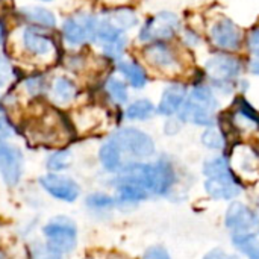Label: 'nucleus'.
<instances>
[{"mask_svg":"<svg viewBox=\"0 0 259 259\" xmlns=\"http://www.w3.org/2000/svg\"><path fill=\"white\" fill-rule=\"evenodd\" d=\"M114 181L135 184L152 197H165L168 196L178 181L175 165L167 158H158L153 162L147 161H132L127 162L117 175Z\"/></svg>","mask_w":259,"mask_h":259,"instance_id":"obj_1","label":"nucleus"},{"mask_svg":"<svg viewBox=\"0 0 259 259\" xmlns=\"http://www.w3.org/2000/svg\"><path fill=\"white\" fill-rule=\"evenodd\" d=\"M219 99L211 87L196 85L188 91V97L178 114V118L184 123H191L202 127L215 126V117L219 111Z\"/></svg>","mask_w":259,"mask_h":259,"instance_id":"obj_2","label":"nucleus"},{"mask_svg":"<svg viewBox=\"0 0 259 259\" xmlns=\"http://www.w3.org/2000/svg\"><path fill=\"white\" fill-rule=\"evenodd\" d=\"M26 134L33 143L44 146H61L71 138V127L59 112L49 111L33 120L27 126Z\"/></svg>","mask_w":259,"mask_h":259,"instance_id":"obj_3","label":"nucleus"},{"mask_svg":"<svg viewBox=\"0 0 259 259\" xmlns=\"http://www.w3.org/2000/svg\"><path fill=\"white\" fill-rule=\"evenodd\" d=\"M109 140H112L118 146L123 156L126 155L132 158V161H146L152 158L156 152V144L153 138L138 127H120L109 137Z\"/></svg>","mask_w":259,"mask_h":259,"instance_id":"obj_4","label":"nucleus"},{"mask_svg":"<svg viewBox=\"0 0 259 259\" xmlns=\"http://www.w3.org/2000/svg\"><path fill=\"white\" fill-rule=\"evenodd\" d=\"M44 241L62 255L71 253L77 246V226L76 222L67 215H56L50 219L41 229Z\"/></svg>","mask_w":259,"mask_h":259,"instance_id":"obj_5","label":"nucleus"},{"mask_svg":"<svg viewBox=\"0 0 259 259\" xmlns=\"http://www.w3.org/2000/svg\"><path fill=\"white\" fill-rule=\"evenodd\" d=\"M97 26H99V18L96 15L80 11L71 14L64 20L61 26V33L64 41L70 47H80L96 39Z\"/></svg>","mask_w":259,"mask_h":259,"instance_id":"obj_6","label":"nucleus"},{"mask_svg":"<svg viewBox=\"0 0 259 259\" xmlns=\"http://www.w3.org/2000/svg\"><path fill=\"white\" fill-rule=\"evenodd\" d=\"M47 29L26 24L20 32V41L23 50L33 59L41 62H55L58 59V46L55 39L46 33Z\"/></svg>","mask_w":259,"mask_h":259,"instance_id":"obj_7","label":"nucleus"},{"mask_svg":"<svg viewBox=\"0 0 259 259\" xmlns=\"http://www.w3.org/2000/svg\"><path fill=\"white\" fill-rule=\"evenodd\" d=\"M181 30V18L178 14L170 11H161L141 26L138 32V39L144 44L150 42H167L168 39L175 38Z\"/></svg>","mask_w":259,"mask_h":259,"instance_id":"obj_8","label":"nucleus"},{"mask_svg":"<svg viewBox=\"0 0 259 259\" xmlns=\"http://www.w3.org/2000/svg\"><path fill=\"white\" fill-rule=\"evenodd\" d=\"M205 71L214 87L220 88L223 91V87L231 85L243 71V64L238 58L228 52H220L212 55L206 64Z\"/></svg>","mask_w":259,"mask_h":259,"instance_id":"obj_9","label":"nucleus"},{"mask_svg":"<svg viewBox=\"0 0 259 259\" xmlns=\"http://www.w3.org/2000/svg\"><path fill=\"white\" fill-rule=\"evenodd\" d=\"M211 44L220 52H238L244 42L243 29L228 17L215 20L209 27Z\"/></svg>","mask_w":259,"mask_h":259,"instance_id":"obj_10","label":"nucleus"},{"mask_svg":"<svg viewBox=\"0 0 259 259\" xmlns=\"http://www.w3.org/2000/svg\"><path fill=\"white\" fill-rule=\"evenodd\" d=\"M225 228L231 234H249L259 231V211L255 208L234 200L225 214Z\"/></svg>","mask_w":259,"mask_h":259,"instance_id":"obj_11","label":"nucleus"},{"mask_svg":"<svg viewBox=\"0 0 259 259\" xmlns=\"http://www.w3.org/2000/svg\"><path fill=\"white\" fill-rule=\"evenodd\" d=\"M94 42H97L100 46L103 55L108 59L118 62L121 59V56L124 55V50L127 46V36H126V32L115 27L108 20L102 18V20H99Z\"/></svg>","mask_w":259,"mask_h":259,"instance_id":"obj_12","label":"nucleus"},{"mask_svg":"<svg viewBox=\"0 0 259 259\" xmlns=\"http://www.w3.org/2000/svg\"><path fill=\"white\" fill-rule=\"evenodd\" d=\"M39 187L55 200L74 203L80 197V185L70 176L62 173H46L39 178Z\"/></svg>","mask_w":259,"mask_h":259,"instance_id":"obj_13","label":"nucleus"},{"mask_svg":"<svg viewBox=\"0 0 259 259\" xmlns=\"http://www.w3.org/2000/svg\"><path fill=\"white\" fill-rule=\"evenodd\" d=\"M24 171V155L21 149L8 141H0V178L6 187L20 184Z\"/></svg>","mask_w":259,"mask_h":259,"instance_id":"obj_14","label":"nucleus"},{"mask_svg":"<svg viewBox=\"0 0 259 259\" xmlns=\"http://www.w3.org/2000/svg\"><path fill=\"white\" fill-rule=\"evenodd\" d=\"M143 58L150 67L165 74H178L182 71V62L176 52L167 42H150L143 49Z\"/></svg>","mask_w":259,"mask_h":259,"instance_id":"obj_15","label":"nucleus"},{"mask_svg":"<svg viewBox=\"0 0 259 259\" xmlns=\"http://www.w3.org/2000/svg\"><path fill=\"white\" fill-rule=\"evenodd\" d=\"M205 193L209 199L217 202H234L244 191V182L240 175L232 176H211L205 178Z\"/></svg>","mask_w":259,"mask_h":259,"instance_id":"obj_16","label":"nucleus"},{"mask_svg":"<svg viewBox=\"0 0 259 259\" xmlns=\"http://www.w3.org/2000/svg\"><path fill=\"white\" fill-rule=\"evenodd\" d=\"M188 97V88L184 83L175 82L170 83L161 94V100L156 106L158 114L164 117H173L178 115L182 109L185 100Z\"/></svg>","mask_w":259,"mask_h":259,"instance_id":"obj_17","label":"nucleus"},{"mask_svg":"<svg viewBox=\"0 0 259 259\" xmlns=\"http://www.w3.org/2000/svg\"><path fill=\"white\" fill-rule=\"evenodd\" d=\"M77 91L79 90L76 82L71 77L61 74L53 77L52 82H49L47 96L56 106H67L76 99Z\"/></svg>","mask_w":259,"mask_h":259,"instance_id":"obj_18","label":"nucleus"},{"mask_svg":"<svg viewBox=\"0 0 259 259\" xmlns=\"http://www.w3.org/2000/svg\"><path fill=\"white\" fill-rule=\"evenodd\" d=\"M235 131H259V112L243 97H238L231 115Z\"/></svg>","mask_w":259,"mask_h":259,"instance_id":"obj_19","label":"nucleus"},{"mask_svg":"<svg viewBox=\"0 0 259 259\" xmlns=\"http://www.w3.org/2000/svg\"><path fill=\"white\" fill-rule=\"evenodd\" d=\"M114 182V188H115V200H117V206L124 208V206H135L141 202L149 200L152 196L149 194V191H146L144 188L131 184V182H121V181H112Z\"/></svg>","mask_w":259,"mask_h":259,"instance_id":"obj_20","label":"nucleus"},{"mask_svg":"<svg viewBox=\"0 0 259 259\" xmlns=\"http://www.w3.org/2000/svg\"><path fill=\"white\" fill-rule=\"evenodd\" d=\"M18 15L29 24V26H36L41 29H53L56 27V15L42 6H35V5H29V6H23L18 9Z\"/></svg>","mask_w":259,"mask_h":259,"instance_id":"obj_21","label":"nucleus"},{"mask_svg":"<svg viewBox=\"0 0 259 259\" xmlns=\"http://www.w3.org/2000/svg\"><path fill=\"white\" fill-rule=\"evenodd\" d=\"M117 70L120 71V74L123 76L124 82L135 88V90H143L147 85L149 76L146 73V70L143 68L141 64H138L134 59H120L117 62Z\"/></svg>","mask_w":259,"mask_h":259,"instance_id":"obj_22","label":"nucleus"},{"mask_svg":"<svg viewBox=\"0 0 259 259\" xmlns=\"http://www.w3.org/2000/svg\"><path fill=\"white\" fill-rule=\"evenodd\" d=\"M99 161H100V165L103 167V170L108 173H112V175H117L126 165L121 150L112 140H108L100 146Z\"/></svg>","mask_w":259,"mask_h":259,"instance_id":"obj_23","label":"nucleus"},{"mask_svg":"<svg viewBox=\"0 0 259 259\" xmlns=\"http://www.w3.org/2000/svg\"><path fill=\"white\" fill-rule=\"evenodd\" d=\"M231 243L235 250L246 255L247 259H259L258 232L249 234H231Z\"/></svg>","mask_w":259,"mask_h":259,"instance_id":"obj_24","label":"nucleus"},{"mask_svg":"<svg viewBox=\"0 0 259 259\" xmlns=\"http://www.w3.org/2000/svg\"><path fill=\"white\" fill-rule=\"evenodd\" d=\"M103 18L123 32H127L138 26V15L131 8H115L109 12H105Z\"/></svg>","mask_w":259,"mask_h":259,"instance_id":"obj_25","label":"nucleus"},{"mask_svg":"<svg viewBox=\"0 0 259 259\" xmlns=\"http://www.w3.org/2000/svg\"><path fill=\"white\" fill-rule=\"evenodd\" d=\"M156 106L147 99H138L129 103L124 109V117L132 121H146L155 117Z\"/></svg>","mask_w":259,"mask_h":259,"instance_id":"obj_26","label":"nucleus"},{"mask_svg":"<svg viewBox=\"0 0 259 259\" xmlns=\"http://www.w3.org/2000/svg\"><path fill=\"white\" fill-rule=\"evenodd\" d=\"M105 93L115 105H124L129 100V90L126 82L115 76H109L105 80Z\"/></svg>","mask_w":259,"mask_h":259,"instance_id":"obj_27","label":"nucleus"},{"mask_svg":"<svg viewBox=\"0 0 259 259\" xmlns=\"http://www.w3.org/2000/svg\"><path fill=\"white\" fill-rule=\"evenodd\" d=\"M85 205L91 212L105 214L111 212L117 206V200L114 196L106 193H91L85 197Z\"/></svg>","mask_w":259,"mask_h":259,"instance_id":"obj_28","label":"nucleus"},{"mask_svg":"<svg viewBox=\"0 0 259 259\" xmlns=\"http://www.w3.org/2000/svg\"><path fill=\"white\" fill-rule=\"evenodd\" d=\"M202 144L209 149V150H215V152H222L225 150L226 144H228V138L223 129H219L217 126H209L205 129V132L202 134L200 138Z\"/></svg>","mask_w":259,"mask_h":259,"instance_id":"obj_29","label":"nucleus"},{"mask_svg":"<svg viewBox=\"0 0 259 259\" xmlns=\"http://www.w3.org/2000/svg\"><path fill=\"white\" fill-rule=\"evenodd\" d=\"M71 165V152L68 149H58L46 159V167L52 173H62Z\"/></svg>","mask_w":259,"mask_h":259,"instance_id":"obj_30","label":"nucleus"},{"mask_svg":"<svg viewBox=\"0 0 259 259\" xmlns=\"http://www.w3.org/2000/svg\"><path fill=\"white\" fill-rule=\"evenodd\" d=\"M62 256L46 241H32L27 246V259H62Z\"/></svg>","mask_w":259,"mask_h":259,"instance_id":"obj_31","label":"nucleus"},{"mask_svg":"<svg viewBox=\"0 0 259 259\" xmlns=\"http://www.w3.org/2000/svg\"><path fill=\"white\" fill-rule=\"evenodd\" d=\"M23 87L26 90V93L32 97H41L42 94H47L49 90V80L46 79V76L42 74H32L29 77L24 79Z\"/></svg>","mask_w":259,"mask_h":259,"instance_id":"obj_32","label":"nucleus"},{"mask_svg":"<svg viewBox=\"0 0 259 259\" xmlns=\"http://www.w3.org/2000/svg\"><path fill=\"white\" fill-rule=\"evenodd\" d=\"M14 79V68L9 58L0 50V90H5L11 85Z\"/></svg>","mask_w":259,"mask_h":259,"instance_id":"obj_33","label":"nucleus"},{"mask_svg":"<svg viewBox=\"0 0 259 259\" xmlns=\"http://www.w3.org/2000/svg\"><path fill=\"white\" fill-rule=\"evenodd\" d=\"M15 135V127L6 115H0V141H6Z\"/></svg>","mask_w":259,"mask_h":259,"instance_id":"obj_34","label":"nucleus"},{"mask_svg":"<svg viewBox=\"0 0 259 259\" xmlns=\"http://www.w3.org/2000/svg\"><path fill=\"white\" fill-rule=\"evenodd\" d=\"M141 259H171L168 250L162 246H152L149 247Z\"/></svg>","mask_w":259,"mask_h":259,"instance_id":"obj_35","label":"nucleus"},{"mask_svg":"<svg viewBox=\"0 0 259 259\" xmlns=\"http://www.w3.org/2000/svg\"><path fill=\"white\" fill-rule=\"evenodd\" d=\"M246 44H247L249 52H250L253 56L259 58V27L258 29H255V30H252V32L249 33V36H247V39H246Z\"/></svg>","mask_w":259,"mask_h":259,"instance_id":"obj_36","label":"nucleus"},{"mask_svg":"<svg viewBox=\"0 0 259 259\" xmlns=\"http://www.w3.org/2000/svg\"><path fill=\"white\" fill-rule=\"evenodd\" d=\"M202 259H241L238 255L235 253H229L220 247H215V249H211L208 253H205V256Z\"/></svg>","mask_w":259,"mask_h":259,"instance_id":"obj_37","label":"nucleus"},{"mask_svg":"<svg viewBox=\"0 0 259 259\" xmlns=\"http://www.w3.org/2000/svg\"><path fill=\"white\" fill-rule=\"evenodd\" d=\"M6 36H8V33H6V26H5V21L0 18V46H3V44L6 42Z\"/></svg>","mask_w":259,"mask_h":259,"instance_id":"obj_38","label":"nucleus"},{"mask_svg":"<svg viewBox=\"0 0 259 259\" xmlns=\"http://www.w3.org/2000/svg\"><path fill=\"white\" fill-rule=\"evenodd\" d=\"M249 70H250V71H252L253 74L259 76V58L253 59V61L250 62V65H249Z\"/></svg>","mask_w":259,"mask_h":259,"instance_id":"obj_39","label":"nucleus"},{"mask_svg":"<svg viewBox=\"0 0 259 259\" xmlns=\"http://www.w3.org/2000/svg\"><path fill=\"white\" fill-rule=\"evenodd\" d=\"M0 259H8L6 258V253L3 250H0Z\"/></svg>","mask_w":259,"mask_h":259,"instance_id":"obj_40","label":"nucleus"},{"mask_svg":"<svg viewBox=\"0 0 259 259\" xmlns=\"http://www.w3.org/2000/svg\"><path fill=\"white\" fill-rule=\"evenodd\" d=\"M39 2H53V0H39Z\"/></svg>","mask_w":259,"mask_h":259,"instance_id":"obj_41","label":"nucleus"}]
</instances>
